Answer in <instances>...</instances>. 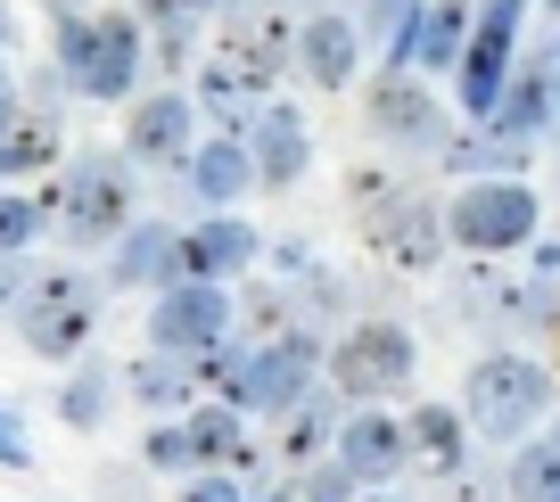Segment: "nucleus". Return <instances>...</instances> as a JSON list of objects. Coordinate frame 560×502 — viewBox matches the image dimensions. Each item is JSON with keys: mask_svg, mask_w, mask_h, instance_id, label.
<instances>
[{"mask_svg": "<svg viewBox=\"0 0 560 502\" xmlns=\"http://www.w3.org/2000/svg\"><path fill=\"white\" fill-rule=\"evenodd\" d=\"M58 9V74L74 100L91 107H132L149 83V25L132 9H83V0H50Z\"/></svg>", "mask_w": 560, "mask_h": 502, "instance_id": "1", "label": "nucleus"}, {"mask_svg": "<svg viewBox=\"0 0 560 502\" xmlns=\"http://www.w3.org/2000/svg\"><path fill=\"white\" fill-rule=\"evenodd\" d=\"M42 198H50V240L67 256H107L140 223V165L124 149H83L58 165V182H42Z\"/></svg>", "mask_w": 560, "mask_h": 502, "instance_id": "2", "label": "nucleus"}, {"mask_svg": "<svg viewBox=\"0 0 560 502\" xmlns=\"http://www.w3.org/2000/svg\"><path fill=\"white\" fill-rule=\"evenodd\" d=\"M100 296L107 280L83 272V264H58V272H34L18 296V313H9V329H18V347L34 354V363H83L91 338H100Z\"/></svg>", "mask_w": 560, "mask_h": 502, "instance_id": "3", "label": "nucleus"}, {"mask_svg": "<svg viewBox=\"0 0 560 502\" xmlns=\"http://www.w3.org/2000/svg\"><path fill=\"white\" fill-rule=\"evenodd\" d=\"M560 380L536 363V354H478L470 371H462V420H470L478 445H520V436H536V420L552 412Z\"/></svg>", "mask_w": 560, "mask_h": 502, "instance_id": "4", "label": "nucleus"}, {"mask_svg": "<svg viewBox=\"0 0 560 502\" xmlns=\"http://www.w3.org/2000/svg\"><path fill=\"white\" fill-rule=\"evenodd\" d=\"M322 380L338 387V404H387L420 380V338L396 322V313H363L330 338L322 354Z\"/></svg>", "mask_w": 560, "mask_h": 502, "instance_id": "5", "label": "nucleus"}, {"mask_svg": "<svg viewBox=\"0 0 560 502\" xmlns=\"http://www.w3.org/2000/svg\"><path fill=\"white\" fill-rule=\"evenodd\" d=\"M536 231H544V190L527 174L454 182V198H445V240H454V256H520Z\"/></svg>", "mask_w": 560, "mask_h": 502, "instance_id": "6", "label": "nucleus"}, {"mask_svg": "<svg viewBox=\"0 0 560 502\" xmlns=\"http://www.w3.org/2000/svg\"><path fill=\"white\" fill-rule=\"evenodd\" d=\"M527 17H536V0H478V17H470V50H462V67L445 74V83H454V116H462V124H487V116H494L503 83L520 74Z\"/></svg>", "mask_w": 560, "mask_h": 502, "instance_id": "7", "label": "nucleus"}, {"mask_svg": "<svg viewBox=\"0 0 560 502\" xmlns=\"http://www.w3.org/2000/svg\"><path fill=\"white\" fill-rule=\"evenodd\" d=\"M322 329L314 322H289V329H272V338H247V363H240V412L247 420H280L289 404H305L322 387Z\"/></svg>", "mask_w": 560, "mask_h": 502, "instance_id": "8", "label": "nucleus"}, {"mask_svg": "<svg viewBox=\"0 0 560 502\" xmlns=\"http://www.w3.org/2000/svg\"><path fill=\"white\" fill-rule=\"evenodd\" d=\"M454 305L478 313L487 329H552L560 322V289L552 280H527L520 256H462Z\"/></svg>", "mask_w": 560, "mask_h": 502, "instance_id": "9", "label": "nucleus"}, {"mask_svg": "<svg viewBox=\"0 0 560 502\" xmlns=\"http://www.w3.org/2000/svg\"><path fill=\"white\" fill-rule=\"evenodd\" d=\"M140 338L158 354H182V363H198V354H214L223 338H240V296L223 289V280H174V289L149 296V322H140Z\"/></svg>", "mask_w": 560, "mask_h": 502, "instance_id": "10", "label": "nucleus"}, {"mask_svg": "<svg viewBox=\"0 0 560 502\" xmlns=\"http://www.w3.org/2000/svg\"><path fill=\"white\" fill-rule=\"evenodd\" d=\"M363 116H371V132H380V149L429 156V165H438V149L454 140V107L429 91V74L380 67V74H371V91H363Z\"/></svg>", "mask_w": 560, "mask_h": 502, "instance_id": "11", "label": "nucleus"}, {"mask_svg": "<svg viewBox=\"0 0 560 502\" xmlns=\"http://www.w3.org/2000/svg\"><path fill=\"white\" fill-rule=\"evenodd\" d=\"M198 140H207V124H198V100L182 83H158L124 107V156L149 165V174H182Z\"/></svg>", "mask_w": 560, "mask_h": 502, "instance_id": "12", "label": "nucleus"}, {"mask_svg": "<svg viewBox=\"0 0 560 502\" xmlns=\"http://www.w3.org/2000/svg\"><path fill=\"white\" fill-rule=\"evenodd\" d=\"M330 462L347 469L363 494H380V486H404L412 478V445H404V412H387V404H347V420H338V445Z\"/></svg>", "mask_w": 560, "mask_h": 502, "instance_id": "13", "label": "nucleus"}, {"mask_svg": "<svg viewBox=\"0 0 560 502\" xmlns=\"http://www.w3.org/2000/svg\"><path fill=\"white\" fill-rule=\"evenodd\" d=\"M470 17H478V0H420V17L380 50V67H396V74H454L462 50H470Z\"/></svg>", "mask_w": 560, "mask_h": 502, "instance_id": "14", "label": "nucleus"}, {"mask_svg": "<svg viewBox=\"0 0 560 502\" xmlns=\"http://www.w3.org/2000/svg\"><path fill=\"white\" fill-rule=\"evenodd\" d=\"M363 25L347 17V9H314V17H298V50H289V67L305 74L314 91H330V100H347L354 83H363Z\"/></svg>", "mask_w": 560, "mask_h": 502, "instance_id": "15", "label": "nucleus"}, {"mask_svg": "<svg viewBox=\"0 0 560 502\" xmlns=\"http://www.w3.org/2000/svg\"><path fill=\"white\" fill-rule=\"evenodd\" d=\"M247 156H256V190H298L305 174H314V124H305V107L289 100H264L256 124H247Z\"/></svg>", "mask_w": 560, "mask_h": 502, "instance_id": "16", "label": "nucleus"}, {"mask_svg": "<svg viewBox=\"0 0 560 502\" xmlns=\"http://www.w3.org/2000/svg\"><path fill=\"white\" fill-rule=\"evenodd\" d=\"M371 256L387 264V272H438L445 256H454V240H445V198H429V190H412L396 214H387L380 231H371Z\"/></svg>", "mask_w": 560, "mask_h": 502, "instance_id": "17", "label": "nucleus"}, {"mask_svg": "<svg viewBox=\"0 0 560 502\" xmlns=\"http://www.w3.org/2000/svg\"><path fill=\"white\" fill-rule=\"evenodd\" d=\"M256 264H264V231L247 223V214H207V223L182 231V280H223V289H240Z\"/></svg>", "mask_w": 560, "mask_h": 502, "instance_id": "18", "label": "nucleus"}, {"mask_svg": "<svg viewBox=\"0 0 560 502\" xmlns=\"http://www.w3.org/2000/svg\"><path fill=\"white\" fill-rule=\"evenodd\" d=\"M404 445H412V478L445 486V478H462V469H470L478 436H470V420H462V404L420 396L412 412H404Z\"/></svg>", "mask_w": 560, "mask_h": 502, "instance_id": "19", "label": "nucleus"}, {"mask_svg": "<svg viewBox=\"0 0 560 502\" xmlns=\"http://www.w3.org/2000/svg\"><path fill=\"white\" fill-rule=\"evenodd\" d=\"M338 420H347V404H338V387L322 380L305 404H289V412L272 420V469L280 478H298V469H314V462H330V445H338Z\"/></svg>", "mask_w": 560, "mask_h": 502, "instance_id": "20", "label": "nucleus"}, {"mask_svg": "<svg viewBox=\"0 0 560 502\" xmlns=\"http://www.w3.org/2000/svg\"><path fill=\"white\" fill-rule=\"evenodd\" d=\"M100 280H107V289H149V296L174 289V280H182V231L158 223V214H140V223L107 247V272Z\"/></svg>", "mask_w": 560, "mask_h": 502, "instance_id": "21", "label": "nucleus"}, {"mask_svg": "<svg viewBox=\"0 0 560 502\" xmlns=\"http://www.w3.org/2000/svg\"><path fill=\"white\" fill-rule=\"evenodd\" d=\"M182 190H190L207 214H240V198H256V156H247V140L207 132L190 149V165H182Z\"/></svg>", "mask_w": 560, "mask_h": 502, "instance_id": "22", "label": "nucleus"}, {"mask_svg": "<svg viewBox=\"0 0 560 502\" xmlns=\"http://www.w3.org/2000/svg\"><path fill=\"white\" fill-rule=\"evenodd\" d=\"M67 165V132H58L50 107H9L0 116V190L18 182H50Z\"/></svg>", "mask_w": 560, "mask_h": 502, "instance_id": "23", "label": "nucleus"}, {"mask_svg": "<svg viewBox=\"0 0 560 502\" xmlns=\"http://www.w3.org/2000/svg\"><path fill=\"white\" fill-rule=\"evenodd\" d=\"M116 387H124V404H140L149 420H182V412L198 404L190 363H182V354H158V347H140L132 363L116 371Z\"/></svg>", "mask_w": 560, "mask_h": 502, "instance_id": "24", "label": "nucleus"}, {"mask_svg": "<svg viewBox=\"0 0 560 502\" xmlns=\"http://www.w3.org/2000/svg\"><path fill=\"white\" fill-rule=\"evenodd\" d=\"M527 140H503L494 124H454V140L438 149V174L454 182H503V174H527Z\"/></svg>", "mask_w": 560, "mask_h": 502, "instance_id": "25", "label": "nucleus"}, {"mask_svg": "<svg viewBox=\"0 0 560 502\" xmlns=\"http://www.w3.org/2000/svg\"><path fill=\"white\" fill-rule=\"evenodd\" d=\"M116 396H124L116 371L83 354V363H67V380H58V396H50V404H58V420H67L74 436H100V429H107V412H116Z\"/></svg>", "mask_w": 560, "mask_h": 502, "instance_id": "26", "label": "nucleus"}, {"mask_svg": "<svg viewBox=\"0 0 560 502\" xmlns=\"http://www.w3.org/2000/svg\"><path fill=\"white\" fill-rule=\"evenodd\" d=\"M487 124H494L503 140H527V149H536V140H552V91H544V74L527 67V50H520V74L503 83V100H494Z\"/></svg>", "mask_w": 560, "mask_h": 502, "instance_id": "27", "label": "nucleus"}, {"mask_svg": "<svg viewBox=\"0 0 560 502\" xmlns=\"http://www.w3.org/2000/svg\"><path fill=\"white\" fill-rule=\"evenodd\" d=\"M503 494L511 502H560V445L552 436H520V445H511Z\"/></svg>", "mask_w": 560, "mask_h": 502, "instance_id": "28", "label": "nucleus"}, {"mask_svg": "<svg viewBox=\"0 0 560 502\" xmlns=\"http://www.w3.org/2000/svg\"><path fill=\"white\" fill-rule=\"evenodd\" d=\"M412 198V182L404 174H380V165H354L347 174V223H354V240H371V231L387 223V214Z\"/></svg>", "mask_w": 560, "mask_h": 502, "instance_id": "29", "label": "nucleus"}, {"mask_svg": "<svg viewBox=\"0 0 560 502\" xmlns=\"http://www.w3.org/2000/svg\"><path fill=\"white\" fill-rule=\"evenodd\" d=\"M50 231V198L42 190H0V256H34V240Z\"/></svg>", "mask_w": 560, "mask_h": 502, "instance_id": "30", "label": "nucleus"}, {"mask_svg": "<svg viewBox=\"0 0 560 502\" xmlns=\"http://www.w3.org/2000/svg\"><path fill=\"white\" fill-rule=\"evenodd\" d=\"M132 462L149 469V478H198V453H190V429H182V420H149Z\"/></svg>", "mask_w": 560, "mask_h": 502, "instance_id": "31", "label": "nucleus"}, {"mask_svg": "<svg viewBox=\"0 0 560 502\" xmlns=\"http://www.w3.org/2000/svg\"><path fill=\"white\" fill-rule=\"evenodd\" d=\"M289 486H298V502H363V486H354L338 462H314V469H298Z\"/></svg>", "mask_w": 560, "mask_h": 502, "instance_id": "32", "label": "nucleus"}, {"mask_svg": "<svg viewBox=\"0 0 560 502\" xmlns=\"http://www.w3.org/2000/svg\"><path fill=\"white\" fill-rule=\"evenodd\" d=\"M264 264L280 272V289H305V280L322 272V256H314L305 240H264Z\"/></svg>", "mask_w": 560, "mask_h": 502, "instance_id": "33", "label": "nucleus"}, {"mask_svg": "<svg viewBox=\"0 0 560 502\" xmlns=\"http://www.w3.org/2000/svg\"><path fill=\"white\" fill-rule=\"evenodd\" d=\"M412 17H420V0H363V17H354V25H363V42H380V50H387Z\"/></svg>", "mask_w": 560, "mask_h": 502, "instance_id": "34", "label": "nucleus"}, {"mask_svg": "<svg viewBox=\"0 0 560 502\" xmlns=\"http://www.w3.org/2000/svg\"><path fill=\"white\" fill-rule=\"evenodd\" d=\"M0 469H18V478L34 469V436H25V412H18V404H0Z\"/></svg>", "mask_w": 560, "mask_h": 502, "instance_id": "35", "label": "nucleus"}, {"mask_svg": "<svg viewBox=\"0 0 560 502\" xmlns=\"http://www.w3.org/2000/svg\"><path fill=\"white\" fill-rule=\"evenodd\" d=\"M174 502H247V486L231 478V469H198V478H182Z\"/></svg>", "mask_w": 560, "mask_h": 502, "instance_id": "36", "label": "nucleus"}, {"mask_svg": "<svg viewBox=\"0 0 560 502\" xmlns=\"http://www.w3.org/2000/svg\"><path fill=\"white\" fill-rule=\"evenodd\" d=\"M527 67H536L544 91H552V140H560V34H544L536 50H527Z\"/></svg>", "mask_w": 560, "mask_h": 502, "instance_id": "37", "label": "nucleus"}, {"mask_svg": "<svg viewBox=\"0 0 560 502\" xmlns=\"http://www.w3.org/2000/svg\"><path fill=\"white\" fill-rule=\"evenodd\" d=\"M520 264H527V280H552V289H560V240H552V231H536V240L520 247Z\"/></svg>", "mask_w": 560, "mask_h": 502, "instance_id": "38", "label": "nucleus"}, {"mask_svg": "<svg viewBox=\"0 0 560 502\" xmlns=\"http://www.w3.org/2000/svg\"><path fill=\"white\" fill-rule=\"evenodd\" d=\"M25 280H34V264H25V256H0V322H9V313H18Z\"/></svg>", "mask_w": 560, "mask_h": 502, "instance_id": "39", "label": "nucleus"}, {"mask_svg": "<svg viewBox=\"0 0 560 502\" xmlns=\"http://www.w3.org/2000/svg\"><path fill=\"white\" fill-rule=\"evenodd\" d=\"M247 502H298V486L280 478V486H247Z\"/></svg>", "mask_w": 560, "mask_h": 502, "instance_id": "40", "label": "nucleus"}, {"mask_svg": "<svg viewBox=\"0 0 560 502\" xmlns=\"http://www.w3.org/2000/svg\"><path fill=\"white\" fill-rule=\"evenodd\" d=\"M18 50V9H9V0H0V58Z\"/></svg>", "mask_w": 560, "mask_h": 502, "instance_id": "41", "label": "nucleus"}, {"mask_svg": "<svg viewBox=\"0 0 560 502\" xmlns=\"http://www.w3.org/2000/svg\"><path fill=\"white\" fill-rule=\"evenodd\" d=\"M9 107H18V83H9V67H0V116H9Z\"/></svg>", "mask_w": 560, "mask_h": 502, "instance_id": "42", "label": "nucleus"}, {"mask_svg": "<svg viewBox=\"0 0 560 502\" xmlns=\"http://www.w3.org/2000/svg\"><path fill=\"white\" fill-rule=\"evenodd\" d=\"M190 9H198V17H207V25H214V17H223V9H231V0H190Z\"/></svg>", "mask_w": 560, "mask_h": 502, "instance_id": "43", "label": "nucleus"}, {"mask_svg": "<svg viewBox=\"0 0 560 502\" xmlns=\"http://www.w3.org/2000/svg\"><path fill=\"white\" fill-rule=\"evenodd\" d=\"M256 9H280V17H289V9H298V0H256Z\"/></svg>", "mask_w": 560, "mask_h": 502, "instance_id": "44", "label": "nucleus"}, {"mask_svg": "<svg viewBox=\"0 0 560 502\" xmlns=\"http://www.w3.org/2000/svg\"><path fill=\"white\" fill-rule=\"evenodd\" d=\"M363 502H396V486H380V494H363Z\"/></svg>", "mask_w": 560, "mask_h": 502, "instance_id": "45", "label": "nucleus"}, {"mask_svg": "<svg viewBox=\"0 0 560 502\" xmlns=\"http://www.w3.org/2000/svg\"><path fill=\"white\" fill-rule=\"evenodd\" d=\"M536 9H544V17H560V0H536Z\"/></svg>", "mask_w": 560, "mask_h": 502, "instance_id": "46", "label": "nucleus"}, {"mask_svg": "<svg viewBox=\"0 0 560 502\" xmlns=\"http://www.w3.org/2000/svg\"><path fill=\"white\" fill-rule=\"evenodd\" d=\"M544 436H552V445H560V420H552V429H544Z\"/></svg>", "mask_w": 560, "mask_h": 502, "instance_id": "47", "label": "nucleus"}, {"mask_svg": "<svg viewBox=\"0 0 560 502\" xmlns=\"http://www.w3.org/2000/svg\"><path fill=\"white\" fill-rule=\"evenodd\" d=\"M552 182H560V156H552Z\"/></svg>", "mask_w": 560, "mask_h": 502, "instance_id": "48", "label": "nucleus"}, {"mask_svg": "<svg viewBox=\"0 0 560 502\" xmlns=\"http://www.w3.org/2000/svg\"><path fill=\"white\" fill-rule=\"evenodd\" d=\"M552 347H560V322H552Z\"/></svg>", "mask_w": 560, "mask_h": 502, "instance_id": "49", "label": "nucleus"}]
</instances>
